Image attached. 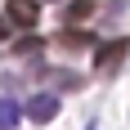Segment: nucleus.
<instances>
[{
	"mask_svg": "<svg viewBox=\"0 0 130 130\" xmlns=\"http://www.w3.org/2000/svg\"><path fill=\"white\" fill-rule=\"evenodd\" d=\"M126 54H130V40H126V36L103 40V45H99V54H94V72H99V76H112V72L126 63Z\"/></svg>",
	"mask_w": 130,
	"mask_h": 130,
	"instance_id": "f257e3e1",
	"label": "nucleus"
},
{
	"mask_svg": "<svg viewBox=\"0 0 130 130\" xmlns=\"http://www.w3.org/2000/svg\"><path fill=\"white\" fill-rule=\"evenodd\" d=\"M27 117L36 121V126L54 121V117H58V94H54V90H36L31 99H27Z\"/></svg>",
	"mask_w": 130,
	"mask_h": 130,
	"instance_id": "f03ea898",
	"label": "nucleus"
},
{
	"mask_svg": "<svg viewBox=\"0 0 130 130\" xmlns=\"http://www.w3.org/2000/svg\"><path fill=\"white\" fill-rule=\"evenodd\" d=\"M5 13H9L13 27H36L40 23V0H5Z\"/></svg>",
	"mask_w": 130,
	"mask_h": 130,
	"instance_id": "7ed1b4c3",
	"label": "nucleus"
},
{
	"mask_svg": "<svg viewBox=\"0 0 130 130\" xmlns=\"http://www.w3.org/2000/svg\"><path fill=\"white\" fill-rule=\"evenodd\" d=\"M40 85H54V90H81L85 76H81V72H63V67H40Z\"/></svg>",
	"mask_w": 130,
	"mask_h": 130,
	"instance_id": "20e7f679",
	"label": "nucleus"
},
{
	"mask_svg": "<svg viewBox=\"0 0 130 130\" xmlns=\"http://www.w3.org/2000/svg\"><path fill=\"white\" fill-rule=\"evenodd\" d=\"M58 45H63V50H85V45H94V36H90V31H81L76 23H67L63 31H58Z\"/></svg>",
	"mask_w": 130,
	"mask_h": 130,
	"instance_id": "39448f33",
	"label": "nucleus"
},
{
	"mask_svg": "<svg viewBox=\"0 0 130 130\" xmlns=\"http://www.w3.org/2000/svg\"><path fill=\"white\" fill-rule=\"evenodd\" d=\"M18 121H23V103L13 94H5L0 99V130H18Z\"/></svg>",
	"mask_w": 130,
	"mask_h": 130,
	"instance_id": "423d86ee",
	"label": "nucleus"
},
{
	"mask_svg": "<svg viewBox=\"0 0 130 130\" xmlns=\"http://www.w3.org/2000/svg\"><path fill=\"white\" fill-rule=\"evenodd\" d=\"M45 50V40L40 36H23V40H13V54H18V58H31V54H40Z\"/></svg>",
	"mask_w": 130,
	"mask_h": 130,
	"instance_id": "0eeeda50",
	"label": "nucleus"
},
{
	"mask_svg": "<svg viewBox=\"0 0 130 130\" xmlns=\"http://www.w3.org/2000/svg\"><path fill=\"white\" fill-rule=\"evenodd\" d=\"M85 13H90V0H76V5H67V23H81V18H85Z\"/></svg>",
	"mask_w": 130,
	"mask_h": 130,
	"instance_id": "6e6552de",
	"label": "nucleus"
},
{
	"mask_svg": "<svg viewBox=\"0 0 130 130\" xmlns=\"http://www.w3.org/2000/svg\"><path fill=\"white\" fill-rule=\"evenodd\" d=\"M13 36V23H9V13H0V40H9Z\"/></svg>",
	"mask_w": 130,
	"mask_h": 130,
	"instance_id": "1a4fd4ad",
	"label": "nucleus"
}]
</instances>
